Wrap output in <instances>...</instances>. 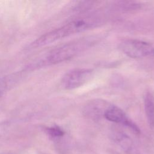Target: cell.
<instances>
[{
    "label": "cell",
    "mask_w": 154,
    "mask_h": 154,
    "mask_svg": "<svg viewBox=\"0 0 154 154\" xmlns=\"http://www.w3.org/2000/svg\"><path fill=\"white\" fill-rule=\"evenodd\" d=\"M94 23V21L90 18L75 19L60 28L43 34L33 42L30 46L37 48L51 44L72 34L85 31L92 27Z\"/></svg>",
    "instance_id": "1"
},
{
    "label": "cell",
    "mask_w": 154,
    "mask_h": 154,
    "mask_svg": "<svg viewBox=\"0 0 154 154\" xmlns=\"http://www.w3.org/2000/svg\"><path fill=\"white\" fill-rule=\"evenodd\" d=\"M88 43L86 40H80L69 43L55 48L48 54L43 64L52 65L66 61L86 48Z\"/></svg>",
    "instance_id": "2"
},
{
    "label": "cell",
    "mask_w": 154,
    "mask_h": 154,
    "mask_svg": "<svg viewBox=\"0 0 154 154\" xmlns=\"http://www.w3.org/2000/svg\"><path fill=\"white\" fill-rule=\"evenodd\" d=\"M120 50L133 58L154 56V44L139 39H128L120 45Z\"/></svg>",
    "instance_id": "3"
},
{
    "label": "cell",
    "mask_w": 154,
    "mask_h": 154,
    "mask_svg": "<svg viewBox=\"0 0 154 154\" xmlns=\"http://www.w3.org/2000/svg\"><path fill=\"white\" fill-rule=\"evenodd\" d=\"M93 71L87 68H76L67 72L61 79V86L65 90L77 88L87 82L93 76Z\"/></svg>",
    "instance_id": "4"
},
{
    "label": "cell",
    "mask_w": 154,
    "mask_h": 154,
    "mask_svg": "<svg viewBox=\"0 0 154 154\" xmlns=\"http://www.w3.org/2000/svg\"><path fill=\"white\" fill-rule=\"evenodd\" d=\"M106 120L123 125L131 129L135 134H140V130L138 126L132 121L119 107L111 105L106 111L104 116Z\"/></svg>",
    "instance_id": "5"
},
{
    "label": "cell",
    "mask_w": 154,
    "mask_h": 154,
    "mask_svg": "<svg viewBox=\"0 0 154 154\" xmlns=\"http://www.w3.org/2000/svg\"><path fill=\"white\" fill-rule=\"evenodd\" d=\"M111 104L104 100L94 99L90 100L84 106V113L91 119H98L104 114Z\"/></svg>",
    "instance_id": "6"
},
{
    "label": "cell",
    "mask_w": 154,
    "mask_h": 154,
    "mask_svg": "<svg viewBox=\"0 0 154 154\" xmlns=\"http://www.w3.org/2000/svg\"><path fill=\"white\" fill-rule=\"evenodd\" d=\"M113 139L114 141L125 152L132 153L134 150V145L130 137L123 132L116 131L113 132Z\"/></svg>",
    "instance_id": "7"
},
{
    "label": "cell",
    "mask_w": 154,
    "mask_h": 154,
    "mask_svg": "<svg viewBox=\"0 0 154 154\" xmlns=\"http://www.w3.org/2000/svg\"><path fill=\"white\" fill-rule=\"evenodd\" d=\"M144 107L148 123L154 128V97L149 91L144 96Z\"/></svg>",
    "instance_id": "8"
},
{
    "label": "cell",
    "mask_w": 154,
    "mask_h": 154,
    "mask_svg": "<svg viewBox=\"0 0 154 154\" xmlns=\"http://www.w3.org/2000/svg\"><path fill=\"white\" fill-rule=\"evenodd\" d=\"M17 77H19V76L17 74H14V75L0 78V97L17 81Z\"/></svg>",
    "instance_id": "9"
},
{
    "label": "cell",
    "mask_w": 154,
    "mask_h": 154,
    "mask_svg": "<svg viewBox=\"0 0 154 154\" xmlns=\"http://www.w3.org/2000/svg\"><path fill=\"white\" fill-rule=\"evenodd\" d=\"M46 132L48 134L54 139L60 138L64 135L63 130L57 126H54L46 128Z\"/></svg>",
    "instance_id": "10"
}]
</instances>
